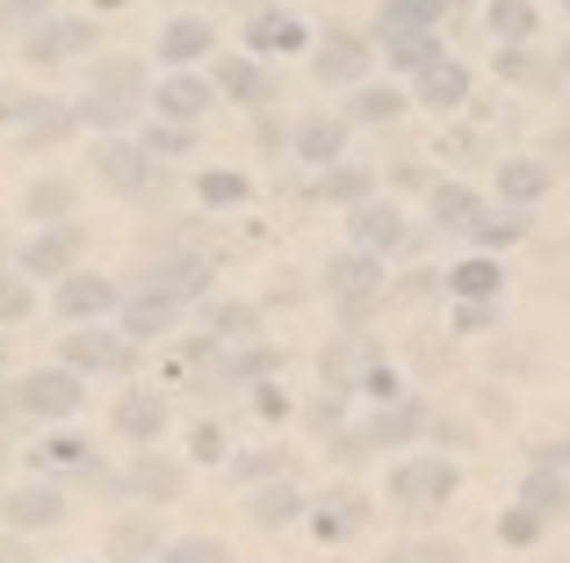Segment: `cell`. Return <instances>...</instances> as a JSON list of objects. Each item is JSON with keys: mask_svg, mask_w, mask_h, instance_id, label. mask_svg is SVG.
<instances>
[{"mask_svg": "<svg viewBox=\"0 0 570 563\" xmlns=\"http://www.w3.org/2000/svg\"><path fill=\"white\" fill-rule=\"evenodd\" d=\"M203 109H209L203 80H167V87H159V116H174V124H195Z\"/></svg>", "mask_w": 570, "mask_h": 563, "instance_id": "obj_12", "label": "cell"}, {"mask_svg": "<svg viewBox=\"0 0 570 563\" xmlns=\"http://www.w3.org/2000/svg\"><path fill=\"white\" fill-rule=\"evenodd\" d=\"M29 210H37V217H66L72 210V188L66 181H37V188H29Z\"/></svg>", "mask_w": 570, "mask_h": 563, "instance_id": "obj_31", "label": "cell"}, {"mask_svg": "<svg viewBox=\"0 0 570 563\" xmlns=\"http://www.w3.org/2000/svg\"><path fill=\"white\" fill-rule=\"evenodd\" d=\"M159 563H232L224 556V542H209V535H188V542H174Z\"/></svg>", "mask_w": 570, "mask_h": 563, "instance_id": "obj_29", "label": "cell"}, {"mask_svg": "<svg viewBox=\"0 0 570 563\" xmlns=\"http://www.w3.org/2000/svg\"><path fill=\"white\" fill-rule=\"evenodd\" d=\"M534 521H542V513H505L499 535H505V542H534Z\"/></svg>", "mask_w": 570, "mask_h": 563, "instance_id": "obj_40", "label": "cell"}, {"mask_svg": "<svg viewBox=\"0 0 570 563\" xmlns=\"http://www.w3.org/2000/svg\"><path fill=\"white\" fill-rule=\"evenodd\" d=\"M491 29H499V37H534V8L528 0H491Z\"/></svg>", "mask_w": 570, "mask_h": 563, "instance_id": "obj_22", "label": "cell"}, {"mask_svg": "<svg viewBox=\"0 0 570 563\" xmlns=\"http://www.w3.org/2000/svg\"><path fill=\"white\" fill-rule=\"evenodd\" d=\"M362 66H368V51L354 37H333L318 51V80H362Z\"/></svg>", "mask_w": 570, "mask_h": 563, "instance_id": "obj_13", "label": "cell"}, {"mask_svg": "<svg viewBox=\"0 0 570 563\" xmlns=\"http://www.w3.org/2000/svg\"><path fill=\"white\" fill-rule=\"evenodd\" d=\"M217 333H224V339H246V333H253V310H246V304L217 310Z\"/></svg>", "mask_w": 570, "mask_h": 563, "instance_id": "obj_38", "label": "cell"}, {"mask_svg": "<svg viewBox=\"0 0 570 563\" xmlns=\"http://www.w3.org/2000/svg\"><path fill=\"white\" fill-rule=\"evenodd\" d=\"M296 506H304V498H296L289 484H267V492H253V498H246V513H253L261 527H282V521H296Z\"/></svg>", "mask_w": 570, "mask_h": 563, "instance_id": "obj_16", "label": "cell"}, {"mask_svg": "<svg viewBox=\"0 0 570 563\" xmlns=\"http://www.w3.org/2000/svg\"><path fill=\"white\" fill-rule=\"evenodd\" d=\"M87 43H95V29H87V22H43L37 43H29V58L51 66V58H72V51H87Z\"/></svg>", "mask_w": 570, "mask_h": 563, "instance_id": "obj_10", "label": "cell"}, {"mask_svg": "<svg viewBox=\"0 0 570 563\" xmlns=\"http://www.w3.org/2000/svg\"><path fill=\"white\" fill-rule=\"evenodd\" d=\"M304 43V22L296 14H261L253 22V51H296Z\"/></svg>", "mask_w": 570, "mask_h": 563, "instance_id": "obj_18", "label": "cell"}, {"mask_svg": "<svg viewBox=\"0 0 570 563\" xmlns=\"http://www.w3.org/2000/svg\"><path fill=\"white\" fill-rule=\"evenodd\" d=\"M66 362L72 368H124L130 339H116V333H66Z\"/></svg>", "mask_w": 570, "mask_h": 563, "instance_id": "obj_3", "label": "cell"}, {"mask_svg": "<svg viewBox=\"0 0 570 563\" xmlns=\"http://www.w3.org/2000/svg\"><path fill=\"white\" fill-rule=\"evenodd\" d=\"M116 304V289L101 275H72V282H58V310L66 318H95V310H109Z\"/></svg>", "mask_w": 570, "mask_h": 563, "instance_id": "obj_5", "label": "cell"}, {"mask_svg": "<svg viewBox=\"0 0 570 563\" xmlns=\"http://www.w3.org/2000/svg\"><path fill=\"white\" fill-rule=\"evenodd\" d=\"M354 231H362L368 246H397V239H404L397 210H376V203H368V210H354Z\"/></svg>", "mask_w": 570, "mask_h": 563, "instance_id": "obj_21", "label": "cell"}, {"mask_svg": "<svg viewBox=\"0 0 570 563\" xmlns=\"http://www.w3.org/2000/svg\"><path fill=\"white\" fill-rule=\"evenodd\" d=\"M181 145H188V130H181V124H174V130H167V124H159V130H153V138H145V152H181Z\"/></svg>", "mask_w": 570, "mask_h": 563, "instance_id": "obj_41", "label": "cell"}, {"mask_svg": "<svg viewBox=\"0 0 570 563\" xmlns=\"http://www.w3.org/2000/svg\"><path fill=\"white\" fill-rule=\"evenodd\" d=\"M433 217L441 225H476V196L470 188H433Z\"/></svg>", "mask_w": 570, "mask_h": 563, "instance_id": "obj_25", "label": "cell"}, {"mask_svg": "<svg viewBox=\"0 0 570 563\" xmlns=\"http://www.w3.org/2000/svg\"><path fill=\"white\" fill-rule=\"evenodd\" d=\"M167 325H174V296H167V289L138 296V304L124 310V333H167Z\"/></svg>", "mask_w": 570, "mask_h": 563, "instance_id": "obj_17", "label": "cell"}, {"mask_svg": "<svg viewBox=\"0 0 570 563\" xmlns=\"http://www.w3.org/2000/svg\"><path fill=\"white\" fill-rule=\"evenodd\" d=\"M563 506H570V484L557 470H534L528 477V513H563Z\"/></svg>", "mask_w": 570, "mask_h": 563, "instance_id": "obj_20", "label": "cell"}, {"mask_svg": "<svg viewBox=\"0 0 570 563\" xmlns=\"http://www.w3.org/2000/svg\"><path fill=\"white\" fill-rule=\"evenodd\" d=\"M209 22H195V14H181V22H167V37H159V58H167V66H188V58H203L209 51Z\"/></svg>", "mask_w": 570, "mask_h": 563, "instance_id": "obj_9", "label": "cell"}, {"mask_svg": "<svg viewBox=\"0 0 570 563\" xmlns=\"http://www.w3.org/2000/svg\"><path fill=\"white\" fill-rule=\"evenodd\" d=\"M390 498L397 506H441V498H455V463H404L397 477H390Z\"/></svg>", "mask_w": 570, "mask_h": 563, "instance_id": "obj_1", "label": "cell"}, {"mask_svg": "<svg viewBox=\"0 0 570 563\" xmlns=\"http://www.w3.org/2000/svg\"><path fill=\"white\" fill-rule=\"evenodd\" d=\"M325 282H333L340 304H362V296H376V260H368V254H340Z\"/></svg>", "mask_w": 570, "mask_h": 563, "instance_id": "obj_7", "label": "cell"}, {"mask_svg": "<svg viewBox=\"0 0 570 563\" xmlns=\"http://www.w3.org/2000/svg\"><path fill=\"white\" fill-rule=\"evenodd\" d=\"M441 14V0H390L383 8V29H426Z\"/></svg>", "mask_w": 570, "mask_h": 563, "instance_id": "obj_26", "label": "cell"}, {"mask_svg": "<svg viewBox=\"0 0 570 563\" xmlns=\"http://www.w3.org/2000/svg\"><path fill=\"white\" fill-rule=\"evenodd\" d=\"M8 8H51V0H8Z\"/></svg>", "mask_w": 570, "mask_h": 563, "instance_id": "obj_45", "label": "cell"}, {"mask_svg": "<svg viewBox=\"0 0 570 563\" xmlns=\"http://www.w3.org/2000/svg\"><path fill=\"white\" fill-rule=\"evenodd\" d=\"M238 196H246L238 174H203V203H238Z\"/></svg>", "mask_w": 570, "mask_h": 563, "instance_id": "obj_36", "label": "cell"}, {"mask_svg": "<svg viewBox=\"0 0 570 563\" xmlns=\"http://www.w3.org/2000/svg\"><path fill=\"white\" fill-rule=\"evenodd\" d=\"M397 109H404V101L390 95V87H376V95H362V116H368V124H390Z\"/></svg>", "mask_w": 570, "mask_h": 563, "instance_id": "obj_37", "label": "cell"}, {"mask_svg": "<svg viewBox=\"0 0 570 563\" xmlns=\"http://www.w3.org/2000/svg\"><path fill=\"white\" fill-rule=\"evenodd\" d=\"M159 426H167V397L138 391V397H124V405H116V434H130V441H153Z\"/></svg>", "mask_w": 570, "mask_h": 563, "instance_id": "obj_4", "label": "cell"}, {"mask_svg": "<svg viewBox=\"0 0 570 563\" xmlns=\"http://www.w3.org/2000/svg\"><path fill=\"white\" fill-rule=\"evenodd\" d=\"M528 231V217H476V239L484 246H505V239H520Z\"/></svg>", "mask_w": 570, "mask_h": 563, "instance_id": "obj_34", "label": "cell"}, {"mask_svg": "<svg viewBox=\"0 0 570 563\" xmlns=\"http://www.w3.org/2000/svg\"><path fill=\"white\" fill-rule=\"evenodd\" d=\"M138 492L174 498V492H181V470H174V463H138Z\"/></svg>", "mask_w": 570, "mask_h": 563, "instance_id": "obj_32", "label": "cell"}, {"mask_svg": "<svg viewBox=\"0 0 570 563\" xmlns=\"http://www.w3.org/2000/svg\"><path fill=\"white\" fill-rule=\"evenodd\" d=\"M0 563H29L22 550H14V542H0Z\"/></svg>", "mask_w": 570, "mask_h": 563, "instance_id": "obj_44", "label": "cell"}, {"mask_svg": "<svg viewBox=\"0 0 570 563\" xmlns=\"http://www.w3.org/2000/svg\"><path fill=\"white\" fill-rule=\"evenodd\" d=\"M22 268H29V275H66V268H72V231H58V239H37V246L22 254Z\"/></svg>", "mask_w": 570, "mask_h": 563, "instance_id": "obj_19", "label": "cell"}, {"mask_svg": "<svg viewBox=\"0 0 570 563\" xmlns=\"http://www.w3.org/2000/svg\"><path fill=\"white\" fill-rule=\"evenodd\" d=\"M43 463H87V441H72V434H58L51 448H43Z\"/></svg>", "mask_w": 570, "mask_h": 563, "instance_id": "obj_39", "label": "cell"}, {"mask_svg": "<svg viewBox=\"0 0 570 563\" xmlns=\"http://www.w3.org/2000/svg\"><path fill=\"white\" fill-rule=\"evenodd\" d=\"M499 196H505V203H534V196H549V167H534V159H513V167L499 174Z\"/></svg>", "mask_w": 570, "mask_h": 563, "instance_id": "obj_14", "label": "cell"}, {"mask_svg": "<svg viewBox=\"0 0 570 563\" xmlns=\"http://www.w3.org/2000/svg\"><path fill=\"white\" fill-rule=\"evenodd\" d=\"M383 563H462L455 550H404V556H383Z\"/></svg>", "mask_w": 570, "mask_h": 563, "instance_id": "obj_42", "label": "cell"}, {"mask_svg": "<svg viewBox=\"0 0 570 563\" xmlns=\"http://www.w3.org/2000/svg\"><path fill=\"white\" fill-rule=\"evenodd\" d=\"M448 282H455V296H491L499 289V268H491V260H462Z\"/></svg>", "mask_w": 570, "mask_h": 563, "instance_id": "obj_27", "label": "cell"}, {"mask_svg": "<svg viewBox=\"0 0 570 563\" xmlns=\"http://www.w3.org/2000/svg\"><path fill=\"white\" fill-rule=\"evenodd\" d=\"M354 521H362V498L340 492V498H333V513H318V535H347Z\"/></svg>", "mask_w": 570, "mask_h": 563, "instance_id": "obj_33", "label": "cell"}, {"mask_svg": "<svg viewBox=\"0 0 570 563\" xmlns=\"http://www.w3.org/2000/svg\"><path fill=\"white\" fill-rule=\"evenodd\" d=\"M22 412H37V419H66V412H80V383H72V368H37V376L22 383Z\"/></svg>", "mask_w": 570, "mask_h": 563, "instance_id": "obj_2", "label": "cell"}, {"mask_svg": "<svg viewBox=\"0 0 570 563\" xmlns=\"http://www.w3.org/2000/svg\"><path fill=\"white\" fill-rule=\"evenodd\" d=\"M153 550H159V535H153L145 521L116 527V542H109V556H116V563H138V556H153Z\"/></svg>", "mask_w": 570, "mask_h": 563, "instance_id": "obj_24", "label": "cell"}, {"mask_svg": "<svg viewBox=\"0 0 570 563\" xmlns=\"http://www.w3.org/2000/svg\"><path fill=\"white\" fill-rule=\"evenodd\" d=\"M22 109H29V101H22V95H8V87H0V124H8V116H22Z\"/></svg>", "mask_w": 570, "mask_h": 563, "instance_id": "obj_43", "label": "cell"}, {"mask_svg": "<svg viewBox=\"0 0 570 563\" xmlns=\"http://www.w3.org/2000/svg\"><path fill=\"white\" fill-rule=\"evenodd\" d=\"M203 282H209V268H203V260H174V268L159 275V289H167V296H195Z\"/></svg>", "mask_w": 570, "mask_h": 563, "instance_id": "obj_30", "label": "cell"}, {"mask_svg": "<svg viewBox=\"0 0 570 563\" xmlns=\"http://www.w3.org/2000/svg\"><path fill=\"white\" fill-rule=\"evenodd\" d=\"M419 95H426L433 109H455V101L470 95V72H462V66H448V58H441V66H433L426 80H419Z\"/></svg>", "mask_w": 570, "mask_h": 563, "instance_id": "obj_15", "label": "cell"}, {"mask_svg": "<svg viewBox=\"0 0 570 563\" xmlns=\"http://www.w3.org/2000/svg\"><path fill=\"white\" fill-rule=\"evenodd\" d=\"M296 152L304 159H333L340 152V124H304L296 130Z\"/></svg>", "mask_w": 570, "mask_h": 563, "instance_id": "obj_28", "label": "cell"}, {"mask_svg": "<svg viewBox=\"0 0 570 563\" xmlns=\"http://www.w3.org/2000/svg\"><path fill=\"white\" fill-rule=\"evenodd\" d=\"M224 95H238V101H267V72H261V66H246V58H232V66H224Z\"/></svg>", "mask_w": 570, "mask_h": 563, "instance_id": "obj_23", "label": "cell"}, {"mask_svg": "<svg viewBox=\"0 0 570 563\" xmlns=\"http://www.w3.org/2000/svg\"><path fill=\"white\" fill-rule=\"evenodd\" d=\"M58 513H66V498H58L51 484H22V492L8 498V521H14V527H51Z\"/></svg>", "mask_w": 570, "mask_h": 563, "instance_id": "obj_6", "label": "cell"}, {"mask_svg": "<svg viewBox=\"0 0 570 563\" xmlns=\"http://www.w3.org/2000/svg\"><path fill=\"white\" fill-rule=\"evenodd\" d=\"M145 159H153L145 145H101V174H109L124 196H138V188H145Z\"/></svg>", "mask_w": 570, "mask_h": 563, "instance_id": "obj_11", "label": "cell"}, {"mask_svg": "<svg viewBox=\"0 0 570 563\" xmlns=\"http://www.w3.org/2000/svg\"><path fill=\"white\" fill-rule=\"evenodd\" d=\"M0 318H29V282H14V275H0Z\"/></svg>", "mask_w": 570, "mask_h": 563, "instance_id": "obj_35", "label": "cell"}, {"mask_svg": "<svg viewBox=\"0 0 570 563\" xmlns=\"http://www.w3.org/2000/svg\"><path fill=\"white\" fill-rule=\"evenodd\" d=\"M390 66L433 72V66H441V37H426V29H390Z\"/></svg>", "mask_w": 570, "mask_h": 563, "instance_id": "obj_8", "label": "cell"}]
</instances>
